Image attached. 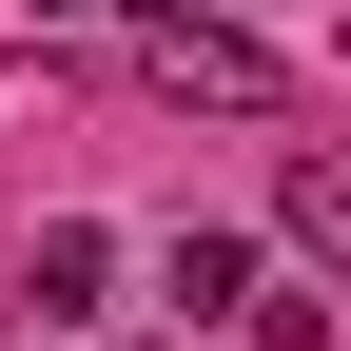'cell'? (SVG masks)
<instances>
[{"mask_svg": "<svg viewBox=\"0 0 351 351\" xmlns=\"http://www.w3.org/2000/svg\"><path fill=\"white\" fill-rule=\"evenodd\" d=\"M156 98L254 117V98H274V39H254V20H215V0H176V20H156Z\"/></svg>", "mask_w": 351, "mask_h": 351, "instance_id": "6da1fadb", "label": "cell"}, {"mask_svg": "<svg viewBox=\"0 0 351 351\" xmlns=\"http://www.w3.org/2000/svg\"><path fill=\"white\" fill-rule=\"evenodd\" d=\"M293 254H332V274H351V156H293Z\"/></svg>", "mask_w": 351, "mask_h": 351, "instance_id": "277c9868", "label": "cell"}, {"mask_svg": "<svg viewBox=\"0 0 351 351\" xmlns=\"http://www.w3.org/2000/svg\"><path fill=\"white\" fill-rule=\"evenodd\" d=\"M98 274H117V234H98V215H39V254H20V313H98Z\"/></svg>", "mask_w": 351, "mask_h": 351, "instance_id": "7a4b0ae2", "label": "cell"}, {"mask_svg": "<svg viewBox=\"0 0 351 351\" xmlns=\"http://www.w3.org/2000/svg\"><path fill=\"white\" fill-rule=\"evenodd\" d=\"M20 20H98V0H20Z\"/></svg>", "mask_w": 351, "mask_h": 351, "instance_id": "5b68a950", "label": "cell"}, {"mask_svg": "<svg viewBox=\"0 0 351 351\" xmlns=\"http://www.w3.org/2000/svg\"><path fill=\"white\" fill-rule=\"evenodd\" d=\"M156 293H176V313H254V234H176Z\"/></svg>", "mask_w": 351, "mask_h": 351, "instance_id": "3957f363", "label": "cell"}]
</instances>
